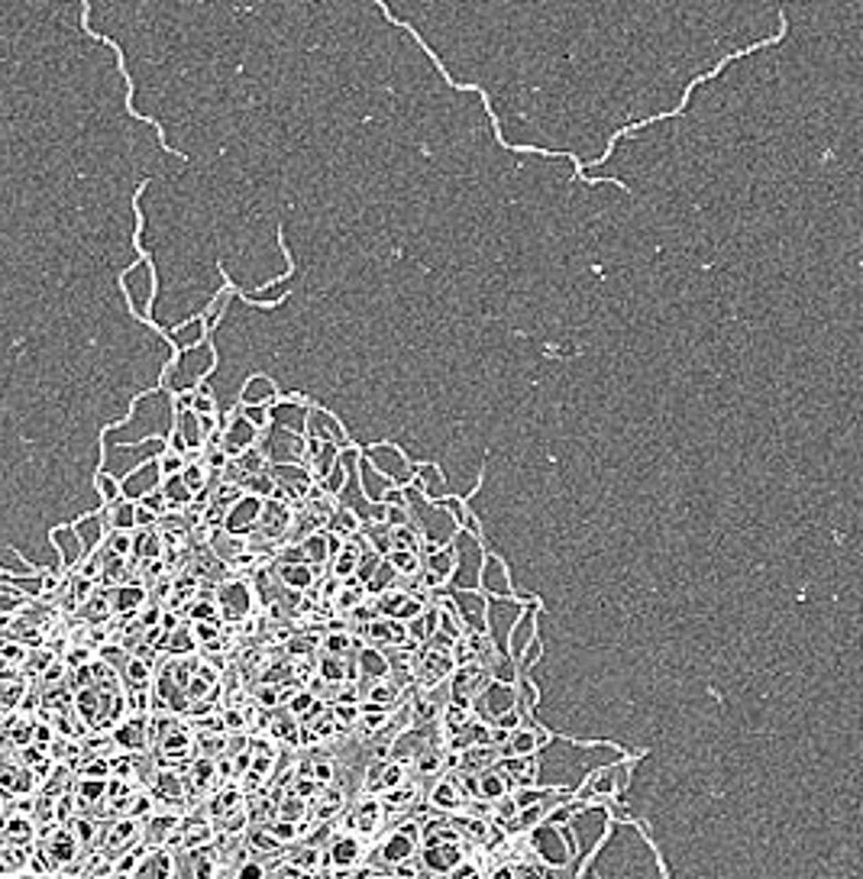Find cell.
Returning a JSON list of instances; mask_svg holds the SVG:
<instances>
[{
    "label": "cell",
    "instance_id": "obj_1",
    "mask_svg": "<svg viewBox=\"0 0 863 879\" xmlns=\"http://www.w3.org/2000/svg\"><path fill=\"white\" fill-rule=\"evenodd\" d=\"M42 854L49 856V863H52V869H62L65 863H71V860H78V841L71 837V831L69 828H56L52 831V837L49 841H42Z\"/></svg>",
    "mask_w": 863,
    "mask_h": 879
},
{
    "label": "cell",
    "instance_id": "obj_2",
    "mask_svg": "<svg viewBox=\"0 0 863 879\" xmlns=\"http://www.w3.org/2000/svg\"><path fill=\"white\" fill-rule=\"evenodd\" d=\"M0 844L10 847H33L36 844V821L29 815H13L3 811V831H0Z\"/></svg>",
    "mask_w": 863,
    "mask_h": 879
},
{
    "label": "cell",
    "instance_id": "obj_3",
    "mask_svg": "<svg viewBox=\"0 0 863 879\" xmlns=\"http://www.w3.org/2000/svg\"><path fill=\"white\" fill-rule=\"evenodd\" d=\"M29 850H33V847L0 844V876H16L20 869H26V863H29Z\"/></svg>",
    "mask_w": 863,
    "mask_h": 879
},
{
    "label": "cell",
    "instance_id": "obj_4",
    "mask_svg": "<svg viewBox=\"0 0 863 879\" xmlns=\"http://www.w3.org/2000/svg\"><path fill=\"white\" fill-rule=\"evenodd\" d=\"M97 795H104V782H101V779H88V776L78 779V789H75V805H81V808H84V805H91Z\"/></svg>",
    "mask_w": 863,
    "mask_h": 879
},
{
    "label": "cell",
    "instance_id": "obj_5",
    "mask_svg": "<svg viewBox=\"0 0 863 879\" xmlns=\"http://www.w3.org/2000/svg\"><path fill=\"white\" fill-rule=\"evenodd\" d=\"M136 837V828H133V821H120L110 831V837H107V850H120L123 844H130Z\"/></svg>",
    "mask_w": 863,
    "mask_h": 879
},
{
    "label": "cell",
    "instance_id": "obj_6",
    "mask_svg": "<svg viewBox=\"0 0 863 879\" xmlns=\"http://www.w3.org/2000/svg\"><path fill=\"white\" fill-rule=\"evenodd\" d=\"M75 795H58L56 802H52V821L56 824H65V821H71L75 818Z\"/></svg>",
    "mask_w": 863,
    "mask_h": 879
},
{
    "label": "cell",
    "instance_id": "obj_7",
    "mask_svg": "<svg viewBox=\"0 0 863 879\" xmlns=\"http://www.w3.org/2000/svg\"><path fill=\"white\" fill-rule=\"evenodd\" d=\"M69 831H71V837L78 841V847H81V844H91L94 821H91V818H71V821H69Z\"/></svg>",
    "mask_w": 863,
    "mask_h": 879
},
{
    "label": "cell",
    "instance_id": "obj_8",
    "mask_svg": "<svg viewBox=\"0 0 863 879\" xmlns=\"http://www.w3.org/2000/svg\"><path fill=\"white\" fill-rule=\"evenodd\" d=\"M0 879H20V876H0Z\"/></svg>",
    "mask_w": 863,
    "mask_h": 879
}]
</instances>
